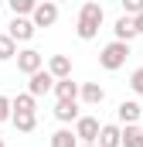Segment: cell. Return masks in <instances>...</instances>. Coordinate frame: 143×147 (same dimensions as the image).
Masks as SVG:
<instances>
[{"label":"cell","instance_id":"obj_1","mask_svg":"<svg viewBox=\"0 0 143 147\" xmlns=\"http://www.w3.org/2000/svg\"><path fill=\"white\" fill-rule=\"evenodd\" d=\"M102 3H96V0H89V3H82V10H78V24H75V31L82 41H92V38L99 34V24H102Z\"/></svg>","mask_w":143,"mask_h":147},{"label":"cell","instance_id":"obj_2","mask_svg":"<svg viewBox=\"0 0 143 147\" xmlns=\"http://www.w3.org/2000/svg\"><path fill=\"white\" fill-rule=\"evenodd\" d=\"M126 58H130V45H123V41H109L106 48H102V55H99V65L109 69V72H116V69L126 65Z\"/></svg>","mask_w":143,"mask_h":147},{"label":"cell","instance_id":"obj_3","mask_svg":"<svg viewBox=\"0 0 143 147\" xmlns=\"http://www.w3.org/2000/svg\"><path fill=\"white\" fill-rule=\"evenodd\" d=\"M99 130H102V123L96 116H78L75 120V140H82V144H96Z\"/></svg>","mask_w":143,"mask_h":147},{"label":"cell","instance_id":"obj_4","mask_svg":"<svg viewBox=\"0 0 143 147\" xmlns=\"http://www.w3.org/2000/svg\"><path fill=\"white\" fill-rule=\"evenodd\" d=\"M58 21V3L44 0V3H34V14H31V24L34 28H51Z\"/></svg>","mask_w":143,"mask_h":147},{"label":"cell","instance_id":"obj_5","mask_svg":"<svg viewBox=\"0 0 143 147\" xmlns=\"http://www.w3.org/2000/svg\"><path fill=\"white\" fill-rule=\"evenodd\" d=\"M17 69L24 75H34L44 69V55L41 51H34V48H27V51H17Z\"/></svg>","mask_w":143,"mask_h":147},{"label":"cell","instance_id":"obj_6","mask_svg":"<svg viewBox=\"0 0 143 147\" xmlns=\"http://www.w3.org/2000/svg\"><path fill=\"white\" fill-rule=\"evenodd\" d=\"M7 38L17 45V41H31L34 38V24L27 21V17H14L10 21V28H7Z\"/></svg>","mask_w":143,"mask_h":147},{"label":"cell","instance_id":"obj_7","mask_svg":"<svg viewBox=\"0 0 143 147\" xmlns=\"http://www.w3.org/2000/svg\"><path fill=\"white\" fill-rule=\"evenodd\" d=\"M116 116H119V123H126V127H136V120L143 116V106L136 99H123L119 106H116Z\"/></svg>","mask_w":143,"mask_h":147},{"label":"cell","instance_id":"obj_8","mask_svg":"<svg viewBox=\"0 0 143 147\" xmlns=\"http://www.w3.org/2000/svg\"><path fill=\"white\" fill-rule=\"evenodd\" d=\"M55 89V79L48 75V69H41V72H34L31 75V82H27V96H44V92H51Z\"/></svg>","mask_w":143,"mask_h":147},{"label":"cell","instance_id":"obj_9","mask_svg":"<svg viewBox=\"0 0 143 147\" xmlns=\"http://www.w3.org/2000/svg\"><path fill=\"white\" fill-rule=\"evenodd\" d=\"M48 75L58 82V79H72V58L68 55H55L51 62H48Z\"/></svg>","mask_w":143,"mask_h":147},{"label":"cell","instance_id":"obj_10","mask_svg":"<svg viewBox=\"0 0 143 147\" xmlns=\"http://www.w3.org/2000/svg\"><path fill=\"white\" fill-rule=\"evenodd\" d=\"M78 96H82L89 106H99V103L106 99V89H102L99 82H85V86H78Z\"/></svg>","mask_w":143,"mask_h":147},{"label":"cell","instance_id":"obj_11","mask_svg":"<svg viewBox=\"0 0 143 147\" xmlns=\"http://www.w3.org/2000/svg\"><path fill=\"white\" fill-rule=\"evenodd\" d=\"M119 134H123V127H116V123H102L96 147H119Z\"/></svg>","mask_w":143,"mask_h":147},{"label":"cell","instance_id":"obj_12","mask_svg":"<svg viewBox=\"0 0 143 147\" xmlns=\"http://www.w3.org/2000/svg\"><path fill=\"white\" fill-rule=\"evenodd\" d=\"M55 96L65 99V103H75V99H78V82H72V79H58V82H55Z\"/></svg>","mask_w":143,"mask_h":147},{"label":"cell","instance_id":"obj_13","mask_svg":"<svg viewBox=\"0 0 143 147\" xmlns=\"http://www.w3.org/2000/svg\"><path fill=\"white\" fill-rule=\"evenodd\" d=\"M112 31H116V41H123V45H130V41L136 38V31H133V17H119Z\"/></svg>","mask_w":143,"mask_h":147},{"label":"cell","instance_id":"obj_14","mask_svg":"<svg viewBox=\"0 0 143 147\" xmlns=\"http://www.w3.org/2000/svg\"><path fill=\"white\" fill-rule=\"evenodd\" d=\"M119 147H143V130H140V127H123Z\"/></svg>","mask_w":143,"mask_h":147},{"label":"cell","instance_id":"obj_15","mask_svg":"<svg viewBox=\"0 0 143 147\" xmlns=\"http://www.w3.org/2000/svg\"><path fill=\"white\" fill-rule=\"evenodd\" d=\"M55 116H58L61 123L78 120V103H65V99H58V103H55Z\"/></svg>","mask_w":143,"mask_h":147},{"label":"cell","instance_id":"obj_16","mask_svg":"<svg viewBox=\"0 0 143 147\" xmlns=\"http://www.w3.org/2000/svg\"><path fill=\"white\" fill-rule=\"evenodd\" d=\"M10 120H14V127L21 130V134H31L37 127V116L34 113H10Z\"/></svg>","mask_w":143,"mask_h":147},{"label":"cell","instance_id":"obj_17","mask_svg":"<svg viewBox=\"0 0 143 147\" xmlns=\"http://www.w3.org/2000/svg\"><path fill=\"white\" fill-rule=\"evenodd\" d=\"M51 147H78V140H75V134H72V130L61 127V130H55V134H51Z\"/></svg>","mask_w":143,"mask_h":147},{"label":"cell","instance_id":"obj_18","mask_svg":"<svg viewBox=\"0 0 143 147\" xmlns=\"http://www.w3.org/2000/svg\"><path fill=\"white\" fill-rule=\"evenodd\" d=\"M10 113H34V96L21 92L17 99H10Z\"/></svg>","mask_w":143,"mask_h":147},{"label":"cell","instance_id":"obj_19","mask_svg":"<svg viewBox=\"0 0 143 147\" xmlns=\"http://www.w3.org/2000/svg\"><path fill=\"white\" fill-rule=\"evenodd\" d=\"M10 10H14V17L34 14V0H10Z\"/></svg>","mask_w":143,"mask_h":147},{"label":"cell","instance_id":"obj_20","mask_svg":"<svg viewBox=\"0 0 143 147\" xmlns=\"http://www.w3.org/2000/svg\"><path fill=\"white\" fill-rule=\"evenodd\" d=\"M14 55H17V45L7 34H0V62H7V58H14Z\"/></svg>","mask_w":143,"mask_h":147},{"label":"cell","instance_id":"obj_21","mask_svg":"<svg viewBox=\"0 0 143 147\" xmlns=\"http://www.w3.org/2000/svg\"><path fill=\"white\" fill-rule=\"evenodd\" d=\"M130 86H133V92H136V96H143V69H136V72L130 75Z\"/></svg>","mask_w":143,"mask_h":147},{"label":"cell","instance_id":"obj_22","mask_svg":"<svg viewBox=\"0 0 143 147\" xmlns=\"http://www.w3.org/2000/svg\"><path fill=\"white\" fill-rule=\"evenodd\" d=\"M123 10L126 14H143V0H123ZM123 14V17H126Z\"/></svg>","mask_w":143,"mask_h":147},{"label":"cell","instance_id":"obj_23","mask_svg":"<svg viewBox=\"0 0 143 147\" xmlns=\"http://www.w3.org/2000/svg\"><path fill=\"white\" fill-rule=\"evenodd\" d=\"M7 120H10V99L0 96V123H7Z\"/></svg>","mask_w":143,"mask_h":147},{"label":"cell","instance_id":"obj_24","mask_svg":"<svg viewBox=\"0 0 143 147\" xmlns=\"http://www.w3.org/2000/svg\"><path fill=\"white\" fill-rule=\"evenodd\" d=\"M133 31H136V34H143V14H136V17H133Z\"/></svg>","mask_w":143,"mask_h":147},{"label":"cell","instance_id":"obj_25","mask_svg":"<svg viewBox=\"0 0 143 147\" xmlns=\"http://www.w3.org/2000/svg\"><path fill=\"white\" fill-rule=\"evenodd\" d=\"M78 147H96V144H78Z\"/></svg>","mask_w":143,"mask_h":147},{"label":"cell","instance_id":"obj_26","mask_svg":"<svg viewBox=\"0 0 143 147\" xmlns=\"http://www.w3.org/2000/svg\"><path fill=\"white\" fill-rule=\"evenodd\" d=\"M0 147H3V137H0Z\"/></svg>","mask_w":143,"mask_h":147}]
</instances>
